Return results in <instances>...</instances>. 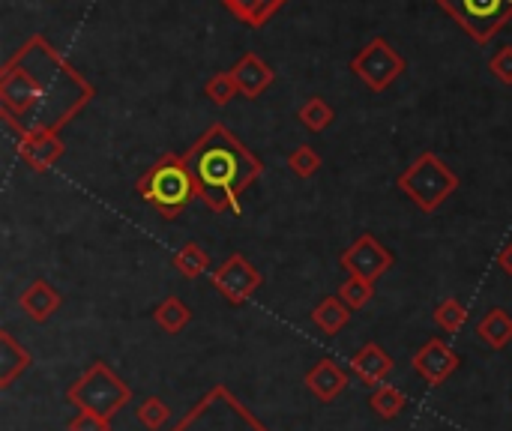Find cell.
I'll use <instances>...</instances> for the list:
<instances>
[{
	"instance_id": "obj_1",
	"label": "cell",
	"mask_w": 512,
	"mask_h": 431,
	"mask_svg": "<svg viewBox=\"0 0 512 431\" xmlns=\"http://www.w3.org/2000/svg\"><path fill=\"white\" fill-rule=\"evenodd\" d=\"M183 159L210 210L240 213V192L261 174V162L225 126H213Z\"/></svg>"
},
{
	"instance_id": "obj_2",
	"label": "cell",
	"mask_w": 512,
	"mask_h": 431,
	"mask_svg": "<svg viewBox=\"0 0 512 431\" xmlns=\"http://www.w3.org/2000/svg\"><path fill=\"white\" fill-rule=\"evenodd\" d=\"M66 402L72 408H78V411L96 414V417L111 423V417H117L132 402V390H129V384L120 375L111 372L108 363L96 360L66 390Z\"/></svg>"
},
{
	"instance_id": "obj_3",
	"label": "cell",
	"mask_w": 512,
	"mask_h": 431,
	"mask_svg": "<svg viewBox=\"0 0 512 431\" xmlns=\"http://www.w3.org/2000/svg\"><path fill=\"white\" fill-rule=\"evenodd\" d=\"M171 431H270L225 384L207 390Z\"/></svg>"
},
{
	"instance_id": "obj_4",
	"label": "cell",
	"mask_w": 512,
	"mask_h": 431,
	"mask_svg": "<svg viewBox=\"0 0 512 431\" xmlns=\"http://www.w3.org/2000/svg\"><path fill=\"white\" fill-rule=\"evenodd\" d=\"M138 192L144 201H150L165 219H174L189 201L192 195H198L195 189V177L186 165L183 156H165L162 162H156L138 183Z\"/></svg>"
},
{
	"instance_id": "obj_5",
	"label": "cell",
	"mask_w": 512,
	"mask_h": 431,
	"mask_svg": "<svg viewBox=\"0 0 512 431\" xmlns=\"http://www.w3.org/2000/svg\"><path fill=\"white\" fill-rule=\"evenodd\" d=\"M399 189L417 201L420 210L432 213L438 210L456 189H459V177L432 153H423L402 177H399Z\"/></svg>"
},
{
	"instance_id": "obj_6",
	"label": "cell",
	"mask_w": 512,
	"mask_h": 431,
	"mask_svg": "<svg viewBox=\"0 0 512 431\" xmlns=\"http://www.w3.org/2000/svg\"><path fill=\"white\" fill-rule=\"evenodd\" d=\"M261 273L249 264V258L243 255H231L216 273H213V288L231 303V306H246L258 288H261Z\"/></svg>"
},
{
	"instance_id": "obj_7",
	"label": "cell",
	"mask_w": 512,
	"mask_h": 431,
	"mask_svg": "<svg viewBox=\"0 0 512 431\" xmlns=\"http://www.w3.org/2000/svg\"><path fill=\"white\" fill-rule=\"evenodd\" d=\"M342 267L351 273V276H360L366 282H378L390 267H393V255L372 237V234H363L360 240H354L345 252H342Z\"/></svg>"
},
{
	"instance_id": "obj_8",
	"label": "cell",
	"mask_w": 512,
	"mask_h": 431,
	"mask_svg": "<svg viewBox=\"0 0 512 431\" xmlns=\"http://www.w3.org/2000/svg\"><path fill=\"white\" fill-rule=\"evenodd\" d=\"M462 369V357L444 342V339H429L417 354H414V372L429 384L441 387L450 375Z\"/></svg>"
},
{
	"instance_id": "obj_9",
	"label": "cell",
	"mask_w": 512,
	"mask_h": 431,
	"mask_svg": "<svg viewBox=\"0 0 512 431\" xmlns=\"http://www.w3.org/2000/svg\"><path fill=\"white\" fill-rule=\"evenodd\" d=\"M348 366H351V375L360 378V384H366V387H381V384L393 375L396 360H393L378 342H369V345H363V348L351 357Z\"/></svg>"
},
{
	"instance_id": "obj_10",
	"label": "cell",
	"mask_w": 512,
	"mask_h": 431,
	"mask_svg": "<svg viewBox=\"0 0 512 431\" xmlns=\"http://www.w3.org/2000/svg\"><path fill=\"white\" fill-rule=\"evenodd\" d=\"M18 303H21V312H24L30 321L45 324V321H48V318H54V312L63 306V297H60V291H57L51 282H45V279H33V282L21 291Z\"/></svg>"
},
{
	"instance_id": "obj_11",
	"label": "cell",
	"mask_w": 512,
	"mask_h": 431,
	"mask_svg": "<svg viewBox=\"0 0 512 431\" xmlns=\"http://www.w3.org/2000/svg\"><path fill=\"white\" fill-rule=\"evenodd\" d=\"M351 378L348 372L336 363V360H321L318 366H312V372L306 375V387L318 402H336L345 390H348Z\"/></svg>"
},
{
	"instance_id": "obj_12",
	"label": "cell",
	"mask_w": 512,
	"mask_h": 431,
	"mask_svg": "<svg viewBox=\"0 0 512 431\" xmlns=\"http://www.w3.org/2000/svg\"><path fill=\"white\" fill-rule=\"evenodd\" d=\"M354 69H357L375 90H381L384 84H390V81L396 78V72L402 69V63H399V57H396L384 42H378V45H372V48L354 63Z\"/></svg>"
},
{
	"instance_id": "obj_13",
	"label": "cell",
	"mask_w": 512,
	"mask_h": 431,
	"mask_svg": "<svg viewBox=\"0 0 512 431\" xmlns=\"http://www.w3.org/2000/svg\"><path fill=\"white\" fill-rule=\"evenodd\" d=\"M60 141H57V135H54V129L51 126H36L33 132H27L24 135V141H21V156H24V162L30 165V168H36V171H42V168H48L57 156H60Z\"/></svg>"
},
{
	"instance_id": "obj_14",
	"label": "cell",
	"mask_w": 512,
	"mask_h": 431,
	"mask_svg": "<svg viewBox=\"0 0 512 431\" xmlns=\"http://www.w3.org/2000/svg\"><path fill=\"white\" fill-rule=\"evenodd\" d=\"M33 366V357L27 348H21L9 333H0V387H12L18 375H24Z\"/></svg>"
},
{
	"instance_id": "obj_15",
	"label": "cell",
	"mask_w": 512,
	"mask_h": 431,
	"mask_svg": "<svg viewBox=\"0 0 512 431\" xmlns=\"http://www.w3.org/2000/svg\"><path fill=\"white\" fill-rule=\"evenodd\" d=\"M348 321H351V309L345 306L342 297H324L312 312V324L327 336H339L348 327Z\"/></svg>"
},
{
	"instance_id": "obj_16",
	"label": "cell",
	"mask_w": 512,
	"mask_h": 431,
	"mask_svg": "<svg viewBox=\"0 0 512 431\" xmlns=\"http://www.w3.org/2000/svg\"><path fill=\"white\" fill-rule=\"evenodd\" d=\"M477 336L495 348V351H504L512 342V315L504 309H492L480 324H477Z\"/></svg>"
},
{
	"instance_id": "obj_17",
	"label": "cell",
	"mask_w": 512,
	"mask_h": 431,
	"mask_svg": "<svg viewBox=\"0 0 512 431\" xmlns=\"http://www.w3.org/2000/svg\"><path fill=\"white\" fill-rule=\"evenodd\" d=\"M153 321H156V327L165 330L168 336H177V333H183L186 324L192 321V312H189V306H186L180 297H168V300H162V303L156 306Z\"/></svg>"
},
{
	"instance_id": "obj_18",
	"label": "cell",
	"mask_w": 512,
	"mask_h": 431,
	"mask_svg": "<svg viewBox=\"0 0 512 431\" xmlns=\"http://www.w3.org/2000/svg\"><path fill=\"white\" fill-rule=\"evenodd\" d=\"M501 3L504 0H459V3H453L450 9H456L477 33H483L480 30V24H486V33L495 27L492 21L498 18V12H501Z\"/></svg>"
},
{
	"instance_id": "obj_19",
	"label": "cell",
	"mask_w": 512,
	"mask_h": 431,
	"mask_svg": "<svg viewBox=\"0 0 512 431\" xmlns=\"http://www.w3.org/2000/svg\"><path fill=\"white\" fill-rule=\"evenodd\" d=\"M234 81H237V87H240L246 96H258V93L273 81V72H270L258 57H246V60L234 69Z\"/></svg>"
},
{
	"instance_id": "obj_20",
	"label": "cell",
	"mask_w": 512,
	"mask_h": 431,
	"mask_svg": "<svg viewBox=\"0 0 512 431\" xmlns=\"http://www.w3.org/2000/svg\"><path fill=\"white\" fill-rule=\"evenodd\" d=\"M369 405H372V411H375L381 420H396V417L408 408V396H405L399 387H393V384H381V387H375Z\"/></svg>"
},
{
	"instance_id": "obj_21",
	"label": "cell",
	"mask_w": 512,
	"mask_h": 431,
	"mask_svg": "<svg viewBox=\"0 0 512 431\" xmlns=\"http://www.w3.org/2000/svg\"><path fill=\"white\" fill-rule=\"evenodd\" d=\"M174 267L186 276V279H201L210 270V258L198 243H186L183 249L174 252Z\"/></svg>"
},
{
	"instance_id": "obj_22",
	"label": "cell",
	"mask_w": 512,
	"mask_h": 431,
	"mask_svg": "<svg viewBox=\"0 0 512 431\" xmlns=\"http://www.w3.org/2000/svg\"><path fill=\"white\" fill-rule=\"evenodd\" d=\"M435 324H438L444 333L456 336V333L468 324V306H465L462 300H456V297L438 303V309H435Z\"/></svg>"
},
{
	"instance_id": "obj_23",
	"label": "cell",
	"mask_w": 512,
	"mask_h": 431,
	"mask_svg": "<svg viewBox=\"0 0 512 431\" xmlns=\"http://www.w3.org/2000/svg\"><path fill=\"white\" fill-rule=\"evenodd\" d=\"M339 297L345 300V306H348L351 312H360V309H366L369 300L375 297V285L366 282V279H360V276H348L345 285L339 288Z\"/></svg>"
},
{
	"instance_id": "obj_24",
	"label": "cell",
	"mask_w": 512,
	"mask_h": 431,
	"mask_svg": "<svg viewBox=\"0 0 512 431\" xmlns=\"http://www.w3.org/2000/svg\"><path fill=\"white\" fill-rule=\"evenodd\" d=\"M135 417L144 429L159 431L168 426V417H171V408L159 399V396H147L138 408H135Z\"/></svg>"
},
{
	"instance_id": "obj_25",
	"label": "cell",
	"mask_w": 512,
	"mask_h": 431,
	"mask_svg": "<svg viewBox=\"0 0 512 431\" xmlns=\"http://www.w3.org/2000/svg\"><path fill=\"white\" fill-rule=\"evenodd\" d=\"M300 120H303L312 132H321V129H327V126H330L333 111H330L321 99H312V102H306V105L300 108Z\"/></svg>"
},
{
	"instance_id": "obj_26",
	"label": "cell",
	"mask_w": 512,
	"mask_h": 431,
	"mask_svg": "<svg viewBox=\"0 0 512 431\" xmlns=\"http://www.w3.org/2000/svg\"><path fill=\"white\" fill-rule=\"evenodd\" d=\"M288 165L300 174V177H312L318 168H321V159L312 147H297L291 156H288Z\"/></svg>"
},
{
	"instance_id": "obj_27",
	"label": "cell",
	"mask_w": 512,
	"mask_h": 431,
	"mask_svg": "<svg viewBox=\"0 0 512 431\" xmlns=\"http://www.w3.org/2000/svg\"><path fill=\"white\" fill-rule=\"evenodd\" d=\"M207 93H210V99H213L216 105H225V102L237 93L234 75H231V78H213V81L207 84Z\"/></svg>"
},
{
	"instance_id": "obj_28",
	"label": "cell",
	"mask_w": 512,
	"mask_h": 431,
	"mask_svg": "<svg viewBox=\"0 0 512 431\" xmlns=\"http://www.w3.org/2000/svg\"><path fill=\"white\" fill-rule=\"evenodd\" d=\"M69 431H111V426H108V420H102L96 414L78 411V417L69 423Z\"/></svg>"
},
{
	"instance_id": "obj_29",
	"label": "cell",
	"mask_w": 512,
	"mask_h": 431,
	"mask_svg": "<svg viewBox=\"0 0 512 431\" xmlns=\"http://www.w3.org/2000/svg\"><path fill=\"white\" fill-rule=\"evenodd\" d=\"M492 66H495L498 78H504V81H512V48H507L504 54H498Z\"/></svg>"
},
{
	"instance_id": "obj_30",
	"label": "cell",
	"mask_w": 512,
	"mask_h": 431,
	"mask_svg": "<svg viewBox=\"0 0 512 431\" xmlns=\"http://www.w3.org/2000/svg\"><path fill=\"white\" fill-rule=\"evenodd\" d=\"M498 267H501V273H504V276H512V243L501 249V255H498Z\"/></svg>"
}]
</instances>
